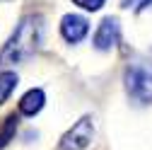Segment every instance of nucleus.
Instances as JSON below:
<instances>
[{"label":"nucleus","mask_w":152,"mask_h":150,"mask_svg":"<svg viewBox=\"0 0 152 150\" xmlns=\"http://www.w3.org/2000/svg\"><path fill=\"white\" fill-rule=\"evenodd\" d=\"M17 85H20V78H17L15 70H0V104H5L10 99Z\"/></svg>","instance_id":"0eeeda50"},{"label":"nucleus","mask_w":152,"mask_h":150,"mask_svg":"<svg viewBox=\"0 0 152 150\" xmlns=\"http://www.w3.org/2000/svg\"><path fill=\"white\" fill-rule=\"evenodd\" d=\"M17 121H20V119H17L15 114L5 116L3 126H0V150L7 148V143H10V140H15V133H17Z\"/></svg>","instance_id":"6e6552de"},{"label":"nucleus","mask_w":152,"mask_h":150,"mask_svg":"<svg viewBox=\"0 0 152 150\" xmlns=\"http://www.w3.org/2000/svg\"><path fill=\"white\" fill-rule=\"evenodd\" d=\"M72 3H75V5H80V7L87 10V12H97V10L104 7L106 0H72Z\"/></svg>","instance_id":"1a4fd4ad"},{"label":"nucleus","mask_w":152,"mask_h":150,"mask_svg":"<svg viewBox=\"0 0 152 150\" xmlns=\"http://www.w3.org/2000/svg\"><path fill=\"white\" fill-rule=\"evenodd\" d=\"M118 39H121L118 20L116 17H104L97 27V32H94V36H92V44H94L97 51H111L118 44Z\"/></svg>","instance_id":"20e7f679"},{"label":"nucleus","mask_w":152,"mask_h":150,"mask_svg":"<svg viewBox=\"0 0 152 150\" xmlns=\"http://www.w3.org/2000/svg\"><path fill=\"white\" fill-rule=\"evenodd\" d=\"M89 34V22L82 15H63L61 20V36L68 44H80L85 36Z\"/></svg>","instance_id":"39448f33"},{"label":"nucleus","mask_w":152,"mask_h":150,"mask_svg":"<svg viewBox=\"0 0 152 150\" xmlns=\"http://www.w3.org/2000/svg\"><path fill=\"white\" fill-rule=\"evenodd\" d=\"M44 104H46L44 90H41V87H31V90H27L24 95H22V99H20V104H17V109H20L22 116H36V114L44 109Z\"/></svg>","instance_id":"423d86ee"},{"label":"nucleus","mask_w":152,"mask_h":150,"mask_svg":"<svg viewBox=\"0 0 152 150\" xmlns=\"http://www.w3.org/2000/svg\"><path fill=\"white\" fill-rule=\"evenodd\" d=\"M92 140H94V121L92 116H82L63 133L58 148L61 150H85Z\"/></svg>","instance_id":"7ed1b4c3"},{"label":"nucleus","mask_w":152,"mask_h":150,"mask_svg":"<svg viewBox=\"0 0 152 150\" xmlns=\"http://www.w3.org/2000/svg\"><path fill=\"white\" fill-rule=\"evenodd\" d=\"M126 92L140 104H152V61H135L123 73Z\"/></svg>","instance_id":"f03ea898"},{"label":"nucleus","mask_w":152,"mask_h":150,"mask_svg":"<svg viewBox=\"0 0 152 150\" xmlns=\"http://www.w3.org/2000/svg\"><path fill=\"white\" fill-rule=\"evenodd\" d=\"M123 7H128V10H147V7H152V0H123Z\"/></svg>","instance_id":"9d476101"},{"label":"nucleus","mask_w":152,"mask_h":150,"mask_svg":"<svg viewBox=\"0 0 152 150\" xmlns=\"http://www.w3.org/2000/svg\"><path fill=\"white\" fill-rule=\"evenodd\" d=\"M44 39V20L39 15H27L20 20V24L15 27L12 36L5 41L3 51H0V63L17 65L29 61L31 56L39 51Z\"/></svg>","instance_id":"f257e3e1"}]
</instances>
